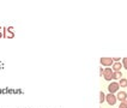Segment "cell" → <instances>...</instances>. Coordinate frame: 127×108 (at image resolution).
Masks as SVG:
<instances>
[{"label": "cell", "mask_w": 127, "mask_h": 108, "mask_svg": "<svg viewBox=\"0 0 127 108\" xmlns=\"http://www.w3.org/2000/svg\"><path fill=\"white\" fill-rule=\"evenodd\" d=\"M113 73H114V71L112 70V69L107 67V69L103 70V74H102V76L104 77L106 80H112V79H113Z\"/></svg>", "instance_id": "cell-1"}, {"label": "cell", "mask_w": 127, "mask_h": 108, "mask_svg": "<svg viewBox=\"0 0 127 108\" xmlns=\"http://www.w3.org/2000/svg\"><path fill=\"white\" fill-rule=\"evenodd\" d=\"M119 88H120V85H119V83H116V82H112L109 85H108V90H109V93L110 94H115L119 91Z\"/></svg>", "instance_id": "cell-2"}, {"label": "cell", "mask_w": 127, "mask_h": 108, "mask_svg": "<svg viewBox=\"0 0 127 108\" xmlns=\"http://www.w3.org/2000/svg\"><path fill=\"white\" fill-rule=\"evenodd\" d=\"M106 101L108 102V105H110V106H114L115 103H116V96L114 95V94H108V95H106Z\"/></svg>", "instance_id": "cell-3"}, {"label": "cell", "mask_w": 127, "mask_h": 108, "mask_svg": "<svg viewBox=\"0 0 127 108\" xmlns=\"http://www.w3.org/2000/svg\"><path fill=\"white\" fill-rule=\"evenodd\" d=\"M114 61H113V58H101V65L103 66H110L113 65Z\"/></svg>", "instance_id": "cell-4"}, {"label": "cell", "mask_w": 127, "mask_h": 108, "mask_svg": "<svg viewBox=\"0 0 127 108\" xmlns=\"http://www.w3.org/2000/svg\"><path fill=\"white\" fill-rule=\"evenodd\" d=\"M116 100H119L120 102L126 101L127 100V94L125 93V91H120V93H118V95H116Z\"/></svg>", "instance_id": "cell-5"}, {"label": "cell", "mask_w": 127, "mask_h": 108, "mask_svg": "<svg viewBox=\"0 0 127 108\" xmlns=\"http://www.w3.org/2000/svg\"><path fill=\"white\" fill-rule=\"evenodd\" d=\"M121 67H122V65H121L120 63H114L113 66H112V70H113L114 72H118L121 70Z\"/></svg>", "instance_id": "cell-6"}, {"label": "cell", "mask_w": 127, "mask_h": 108, "mask_svg": "<svg viewBox=\"0 0 127 108\" xmlns=\"http://www.w3.org/2000/svg\"><path fill=\"white\" fill-rule=\"evenodd\" d=\"M119 85H120L121 88H126L127 86V79L126 78H121L120 80H119Z\"/></svg>", "instance_id": "cell-7"}, {"label": "cell", "mask_w": 127, "mask_h": 108, "mask_svg": "<svg viewBox=\"0 0 127 108\" xmlns=\"http://www.w3.org/2000/svg\"><path fill=\"white\" fill-rule=\"evenodd\" d=\"M104 101H106V94L103 93V91H99V103L102 105Z\"/></svg>", "instance_id": "cell-8"}, {"label": "cell", "mask_w": 127, "mask_h": 108, "mask_svg": "<svg viewBox=\"0 0 127 108\" xmlns=\"http://www.w3.org/2000/svg\"><path fill=\"white\" fill-rule=\"evenodd\" d=\"M121 78H122V74H121L120 71L114 72L113 73V79H121Z\"/></svg>", "instance_id": "cell-9"}, {"label": "cell", "mask_w": 127, "mask_h": 108, "mask_svg": "<svg viewBox=\"0 0 127 108\" xmlns=\"http://www.w3.org/2000/svg\"><path fill=\"white\" fill-rule=\"evenodd\" d=\"M119 108H127V100L120 102V106H119Z\"/></svg>", "instance_id": "cell-10"}, {"label": "cell", "mask_w": 127, "mask_h": 108, "mask_svg": "<svg viewBox=\"0 0 127 108\" xmlns=\"http://www.w3.org/2000/svg\"><path fill=\"white\" fill-rule=\"evenodd\" d=\"M122 66L127 70V58H124V59H122Z\"/></svg>", "instance_id": "cell-11"}, {"label": "cell", "mask_w": 127, "mask_h": 108, "mask_svg": "<svg viewBox=\"0 0 127 108\" xmlns=\"http://www.w3.org/2000/svg\"><path fill=\"white\" fill-rule=\"evenodd\" d=\"M7 31H10V33H14V29L12 27H10V28H7Z\"/></svg>", "instance_id": "cell-12"}, {"label": "cell", "mask_w": 127, "mask_h": 108, "mask_svg": "<svg viewBox=\"0 0 127 108\" xmlns=\"http://www.w3.org/2000/svg\"><path fill=\"white\" fill-rule=\"evenodd\" d=\"M119 60H121L120 58H113V61H114V63H119Z\"/></svg>", "instance_id": "cell-13"}, {"label": "cell", "mask_w": 127, "mask_h": 108, "mask_svg": "<svg viewBox=\"0 0 127 108\" xmlns=\"http://www.w3.org/2000/svg\"><path fill=\"white\" fill-rule=\"evenodd\" d=\"M103 70H104V69L99 67V76H102V74H103Z\"/></svg>", "instance_id": "cell-14"}, {"label": "cell", "mask_w": 127, "mask_h": 108, "mask_svg": "<svg viewBox=\"0 0 127 108\" xmlns=\"http://www.w3.org/2000/svg\"><path fill=\"white\" fill-rule=\"evenodd\" d=\"M4 31H5V28H1L0 27V34H4Z\"/></svg>", "instance_id": "cell-15"}, {"label": "cell", "mask_w": 127, "mask_h": 108, "mask_svg": "<svg viewBox=\"0 0 127 108\" xmlns=\"http://www.w3.org/2000/svg\"><path fill=\"white\" fill-rule=\"evenodd\" d=\"M0 37H2V34H0Z\"/></svg>", "instance_id": "cell-16"}]
</instances>
